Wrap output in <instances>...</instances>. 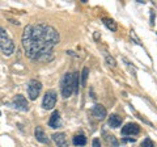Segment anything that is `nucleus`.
<instances>
[{"instance_id": "obj_10", "label": "nucleus", "mask_w": 157, "mask_h": 147, "mask_svg": "<svg viewBox=\"0 0 157 147\" xmlns=\"http://www.w3.org/2000/svg\"><path fill=\"white\" fill-rule=\"evenodd\" d=\"M52 139L58 145V147H68V141L64 133H55L52 135Z\"/></svg>"}, {"instance_id": "obj_6", "label": "nucleus", "mask_w": 157, "mask_h": 147, "mask_svg": "<svg viewBox=\"0 0 157 147\" xmlns=\"http://www.w3.org/2000/svg\"><path fill=\"white\" fill-rule=\"evenodd\" d=\"M12 105L18 110H22V112H28L29 110V104H28L26 99L22 95H17L16 97H14L13 101H12Z\"/></svg>"}, {"instance_id": "obj_3", "label": "nucleus", "mask_w": 157, "mask_h": 147, "mask_svg": "<svg viewBox=\"0 0 157 147\" xmlns=\"http://www.w3.org/2000/svg\"><path fill=\"white\" fill-rule=\"evenodd\" d=\"M60 92L63 99H68L71 97L73 92V81H72V74L66 72L60 80Z\"/></svg>"}, {"instance_id": "obj_11", "label": "nucleus", "mask_w": 157, "mask_h": 147, "mask_svg": "<svg viewBox=\"0 0 157 147\" xmlns=\"http://www.w3.org/2000/svg\"><path fill=\"white\" fill-rule=\"evenodd\" d=\"M34 135H36L37 141L41 142V143H48V141H50V139L47 138L45 130H43L41 126H37V127H36V130H34Z\"/></svg>"}, {"instance_id": "obj_7", "label": "nucleus", "mask_w": 157, "mask_h": 147, "mask_svg": "<svg viewBox=\"0 0 157 147\" xmlns=\"http://www.w3.org/2000/svg\"><path fill=\"white\" fill-rule=\"evenodd\" d=\"M140 133V126L135 124V122H130V124L124 125V127L122 129V134L123 135H136Z\"/></svg>"}, {"instance_id": "obj_15", "label": "nucleus", "mask_w": 157, "mask_h": 147, "mask_svg": "<svg viewBox=\"0 0 157 147\" xmlns=\"http://www.w3.org/2000/svg\"><path fill=\"white\" fill-rule=\"evenodd\" d=\"M104 24L106 25L107 29H110L111 32H115L117 30V24L113 21V20H110V18H104Z\"/></svg>"}, {"instance_id": "obj_19", "label": "nucleus", "mask_w": 157, "mask_h": 147, "mask_svg": "<svg viewBox=\"0 0 157 147\" xmlns=\"http://www.w3.org/2000/svg\"><path fill=\"white\" fill-rule=\"evenodd\" d=\"M141 147H153V142H152L149 138H145L141 143Z\"/></svg>"}, {"instance_id": "obj_8", "label": "nucleus", "mask_w": 157, "mask_h": 147, "mask_svg": "<svg viewBox=\"0 0 157 147\" xmlns=\"http://www.w3.org/2000/svg\"><path fill=\"white\" fill-rule=\"evenodd\" d=\"M92 114L94 116L97 120H105L107 113H106V109H105L104 105L96 104L94 106H93V109H92Z\"/></svg>"}, {"instance_id": "obj_12", "label": "nucleus", "mask_w": 157, "mask_h": 147, "mask_svg": "<svg viewBox=\"0 0 157 147\" xmlns=\"http://www.w3.org/2000/svg\"><path fill=\"white\" fill-rule=\"evenodd\" d=\"M122 122H123V118H122L119 114H111L109 117L107 124H109V126L113 127V129H117V127H119L122 125Z\"/></svg>"}, {"instance_id": "obj_17", "label": "nucleus", "mask_w": 157, "mask_h": 147, "mask_svg": "<svg viewBox=\"0 0 157 147\" xmlns=\"http://www.w3.org/2000/svg\"><path fill=\"white\" fill-rule=\"evenodd\" d=\"M106 141H107V143L111 145L113 147H117V146H118V141L115 139V137L109 135V137H107V138H106Z\"/></svg>"}, {"instance_id": "obj_22", "label": "nucleus", "mask_w": 157, "mask_h": 147, "mask_svg": "<svg viewBox=\"0 0 157 147\" xmlns=\"http://www.w3.org/2000/svg\"><path fill=\"white\" fill-rule=\"evenodd\" d=\"M0 114H2V113H0Z\"/></svg>"}, {"instance_id": "obj_14", "label": "nucleus", "mask_w": 157, "mask_h": 147, "mask_svg": "<svg viewBox=\"0 0 157 147\" xmlns=\"http://www.w3.org/2000/svg\"><path fill=\"white\" fill-rule=\"evenodd\" d=\"M72 81H73V92H75V93H78V84H81L80 83V74L78 72L72 74Z\"/></svg>"}, {"instance_id": "obj_13", "label": "nucleus", "mask_w": 157, "mask_h": 147, "mask_svg": "<svg viewBox=\"0 0 157 147\" xmlns=\"http://www.w3.org/2000/svg\"><path fill=\"white\" fill-rule=\"evenodd\" d=\"M73 145L75 146H85L86 145V138H85V135L84 134H77L73 137Z\"/></svg>"}, {"instance_id": "obj_20", "label": "nucleus", "mask_w": 157, "mask_h": 147, "mask_svg": "<svg viewBox=\"0 0 157 147\" xmlns=\"http://www.w3.org/2000/svg\"><path fill=\"white\" fill-rule=\"evenodd\" d=\"M93 147H102L101 143H100V139H98V138L93 139Z\"/></svg>"}, {"instance_id": "obj_16", "label": "nucleus", "mask_w": 157, "mask_h": 147, "mask_svg": "<svg viewBox=\"0 0 157 147\" xmlns=\"http://www.w3.org/2000/svg\"><path fill=\"white\" fill-rule=\"evenodd\" d=\"M88 75H89V70H88L86 67L82 68V72H81V76H80V83H81V85L84 87L86 84V79H88Z\"/></svg>"}, {"instance_id": "obj_4", "label": "nucleus", "mask_w": 157, "mask_h": 147, "mask_svg": "<svg viewBox=\"0 0 157 147\" xmlns=\"http://www.w3.org/2000/svg\"><path fill=\"white\" fill-rule=\"evenodd\" d=\"M42 89V83L37 79H32L28 84V96L30 100H36L41 93Z\"/></svg>"}, {"instance_id": "obj_21", "label": "nucleus", "mask_w": 157, "mask_h": 147, "mask_svg": "<svg viewBox=\"0 0 157 147\" xmlns=\"http://www.w3.org/2000/svg\"><path fill=\"white\" fill-rule=\"evenodd\" d=\"M151 24L155 25V12H152V14H151Z\"/></svg>"}, {"instance_id": "obj_5", "label": "nucleus", "mask_w": 157, "mask_h": 147, "mask_svg": "<svg viewBox=\"0 0 157 147\" xmlns=\"http://www.w3.org/2000/svg\"><path fill=\"white\" fill-rule=\"evenodd\" d=\"M56 104V92L55 91H47L45 96H43V102H42V106L45 109H52Z\"/></svg>"}, {"instance_id": "obj_2", "label": "nucleus", "mask_w": 157, "mask_h": 147, "mask_svg": "<svg viewBox=\"0 0 157 147\" xmlns=\"http://www.w3.org/2000/svg\"><path fill=\"white\" fill-rule=\"evenodd\" d=\"M0 50L6 57H11L14 51V43L7 30L0 25Z\"/></svg>"}, {"instance_id": "obj_9", "label": "nucleus", "mask_w": 157, "mask_h": 147, "mask_svg": "<svg viewBox=\"0 0 157 147\" xmlns=\"http://www.w3.org/2000/svg\"><path fill=\"white\" fill-rule=\"evenodd\" d=\"M48 126L52 127V129H58V127L62 126V117H60V114H59L58 110H55L51 114L50 120H48Z\"/></svg>"}, {"instance_id": "obj_1", "label": "nucleus", "mask_w": 157, "mask_h": 147, "mask_svg": "<svg viewBox=\"0 0 157 147\" xmlns=\"http://www.w3.org/2000/svg\"><path fill=\"white\" fill-rule=\"evenodd\" d=\"M21 41L24 50L30 59L46 62L52 59V50L60 41V37L54 26L36 24L25 26Z\"/></svg>"}, {"instance_id": "obj_18", "label": "nucleus", "mask_w": 157, "mask_h": 147, "mask_svg": "<svg viewBox=\"0 0 157 147\" xmlns=\"http://www.w3.org/2000/svg\"><path fill=\"white\" fill-rule=\"evenodd\" d=\"M106 62L109 63L111 67H115V66H117V62H115V59H114V58H113L111 55H106Z\"/></svg>"}]
</instances>
